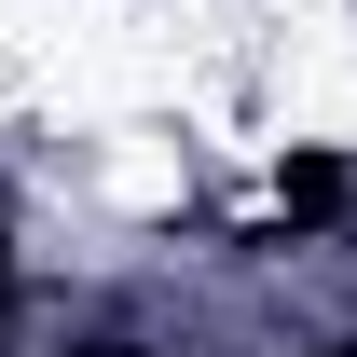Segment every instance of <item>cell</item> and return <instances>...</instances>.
<instances>
[{"label": "cell", "mask_w": 357, "mask_h": 357, "mask_svg": "<svg viewBox=\"0 0 357 357\" xmlns=\"http://www.w3.org/2000/svg\"><path fill=\"white\" fill-rule=\"evenodd\" d=\"M316 357H357V344H316Z\"/></svg>", "instance_id": "obj_2"}, {"label": "cell", "mask_w": 357, "mask_h": 357, "mask_svg": "<svg viewBox=\"0 0 357 357\" xmlns=\"http://www.w3.org/2000/svg\"><path fill=\"white\" fill-rule=\"evenodd\" d=\"M0 303H14V275H0Z\"/></svg>", "instance_id": "obj_3"}, {"label": "cell", "mask_w": 357, "mask_h": 357, "mask_svg": "<svg viewBox=\"0 0 357 357\" xmlns=\"http://www.w3.org/2000/svg\"><path fill=\"white\" fill-rule=\"evenodd\" d=\"M344 192H357V165H344V151H303L275 206H289V234H316V220H344Z\"/></svg>", "instance_id": "obj_1"}]
</instances>
